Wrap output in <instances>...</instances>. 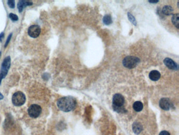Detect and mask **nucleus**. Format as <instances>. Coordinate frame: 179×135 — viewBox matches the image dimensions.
I'll return each mask as SVG.
<instances>
[{
  "instance_id": "nucleus-1",
  "label": "nucleus",
  "mask_w": 179,
  "mask_h": 135,
  "mask_svg": "<svg viewBox=\"0 0 179 135\" xmlns=\"http://www.w3.org/2000/svg\"><path fill=\"white\" fill-rule=\"evenodd\" d=\"M57 107L64 112H69L75 109L76 101L74 98L65 97L59 99L57 102Z\"/></svg>"
},
{
  "instance_id": "nucleus-2",
  "label": "nucleus",
  "mask_w": 179,
  "mask_h": 135,
  "mask_svg": "<svg viewBox=\"0 0 179 135\" xmlns=\"http://www.w3.org/2000/svg\"><path fill=\"white\" fill-rule=\"evenodd\" d=\"M140 62V59L134 56H127L123 60V65L128 69H132L135 68Z\"/></svg>"
},
{
  "instance_id": "nucleus-3",
  "label": "nucleus",
  "mask_w": 179,
  "mask_h": 135,
  "mask_svg": "<svg viewBox=\"0 0 179 135\" xmlns=\"http://www.w3.org/2000/svg\"><path fill=\"white\" fill-rule=\"evenodd\" d=\"M12 103L15 106H21L25 104L26 97L25 94L21 91H17L13 95Z\"/></svg>"
},
{
  "instance_id": "nucleus-4",
  "label": "nucleus",
  "mask_w": 179,
  "mask_h": 135,
  "mask_svg": "<svg viewBox=\"0 0 179 135\" xmlns=\"http://www.w3.org/2000/svg\"><path fill=\"white\" fill-rule=\"evenodd\" d=\"M10 66H11V58L8 56L4 59L2 64L0 73V85L1 83L2 80L7 75Z\"/></svg>"
},
{
  "instance_id": "nucleus-5",
  "label": "nucleus",
  "mask_w": 179,
  "mask_h": 135,
  "mask_svg": "<svg viewBox=\"0 0 179 135\" xmlns=\"http://www.w3.org/2000/svg\"><path fill=\"white\" fill-rule=\"evenodd\" d=\"M42 109L40 106L36 104H33L30 106V107L28 108V115L32 118H36L40 116L42 113Z\"/></svg>"
},
{
  "instance_id": "nucleus-6",
  "label": "nucleus",
  "mask_w": 179,
  "mask_h": 135,
  "mask_svg": "<svg viewBox=\"0 0 179 135\" xmlns=\"http://www.w3.org/2000/svg\"><path fill=\"white\" fill-rule=\"evenodd\" d=\"M41 32V28L38 25H31L28 29V35L32 38H37L40 35Z\"/></svg>"
},
{
  "instance_id": "nucleus-7",
  "label": "nucleus",
  "mask_w": 179,
  "mask_h": 135,
  "mask_svg": "<svg viewBox=\"0 0 179 135\" xmlns=\"http://www.w3.org/2000/svg\"><path fill=\"white\" fill-rule=\"evenodd\" d=\"M113 106L123 107L125 103V99L121 94H117L113 96Z\"/></svg>"
},
{
  "instance_id": "nucleus-8",
  "label": "nucleus",
  "mask_w": 179,
  "mask_h": 135,
  "mask_svg": "<svg viewBox=\"0 0 179 135\" xmlns=\"http://www.w3.org/2000/svg\"><path fill=\"white\" fill-rule=\"evenodd\" d=\"M159 105L161 108L164 110H169L173 106L170 99L167 98H162L159 102Z\"/></svg>"
},
{
  "instance_id": "nucleus-9",
  "label": "nucleus",
  "mask_w": 179,
  "mask_h": 135,
  "mask_svg": "<svg viewBox=\"0 0 179 135\" xmlns=\"http://www.w3.org/2000/svg\"><path fill=\"white\" fill-rule=\"evenodd\" d=\"M164 63L169 69L173 70H178L179 69L178 64L175 62L172 59L167 58L164 60Z\"/></svg>"
},
{
  "instance_id": "nucleus-10",
  "label": "nucleus",
  "mask_w": 179,
  "mask_h": 135,
  "mask_svg": "<svg viewBox=\"0 0 179 135\" xmlns=\"http://www.w3.org/2000/svg\"><path fill=\"white\" fill-rule=\"evenodd\" d=\"M32 4L33 3L30 1H19L17 4V9H19V12H22L25 7L29 5H32Z\"/></svg>"
},
{
  "instance_id": "nucleus-11",
  "label": "nucleus",
  "mask_w": 179,
  "mask_h": 135,
  "mask_svg": "<svg viewBox=\"0 0 179 135\" xmlns=\"http://www.w3.org/2000/svg\"><path fill=\"white\" fill-rule=\"evenodd\" d=\"M161 74L160 72L157 70L151 71L149 73V78L151 80L156 81L160 78Z\"/></svg>"
},
{
  "instance_id": "nucleus-12",
  "label": "nucleus",
  "mask_w": 179,
  "mask_h": 135,
  "mask_svg": "<svg viewBox=\"0 0 179 135\" xmlns=\"http://www.w3.org/2000/svg\"><path fill=\"white\" fill-rule=\"evenodd\" d=\"M173 12V8L170 5H166L164 6L162 9V13L166 16L171 15Z\"/></svg>"
},
{
  "instance_id": "nucleus-13",
  "label": "nucleus",
  "mask_w": 179,
  "mask_h": 135,
  "mask_svg": "<svg viewBox=\"0 0 179 135\" xmlns=\"http://www.w3.org/2000/svg\"><path fill=\"white\" fill-rule=\"evenodd\" d=\"M132 129L135 134H140L142 130L141 125L139 123H135L132 126Z\"/></svg>"
},
{
  "instance_id": "nucleus-14",
  "label": "nucleus",
  "mask_w": 179,
  "mask_h": 135,
  "mask_svg": "<svg viewBox=\"0 0 179 135\" xmlns=\"http://www.w3.org/2000/svg\"><path fill=\"white\" fill-rule=\"evenodd\" d=\"M143 104L140 101H135L133 104V109L137 112L141 111L143 109Z\"/></svg>"
},
{
  "instance_id": "nucleus-15",
  "label": "nucleus",
  "mask_w": 179,
  "mask_h": 135,
  "mask_svg": "<svg viewBox=\"0 0 179 135\" xmlns=\"http://www.w3.org/2000/svg\"><path fill=\"white\" fill-rule=\"evenodd\" d=\"M179 14L176 13L173 15L172 18V22L176 28L179 29Z\"/></svg>"
},
{
  "instance_id": "nucleus-16",
  "label": "nucleus",
  "mask_w": 179,
  "mask_h": 135,
  "mask_svg": "<svg viewBox=\"0 0 179 135\" xmlns=\"http://www.w3.org/2000/svg\"><path fill=\"white\" fill-rule=\"evenodd\" d=\"M103 22H104V24L106 25H108L110 24L113 22L111 16L110 15H108V14L104 16V18H103Z\"/></svg>"
},
{
  "instance_id": "nucleus-17",
  "label": "nucleus",
  "mask_w": 179,
  "mask_h": 135,
  "mask_svg": "<svg viewBox=\"0 0 179 135\" xmlns=\"http://www.w3.org/2000/svg\"><path fill=\"white\" fill-rule=\"evenodd\" d=\"M113 107L115 111H116L117 113H123L126 111L125 108L123 107H115L113 106Z\"/></svg>"
},
{
  "instance_id": "nucleus-18",
  "label": "nucleus",
  "mask_w": 179,
  "mask_h": 135,
  "mask_svg": "<svg viewBox=\"0 0 179 135\" xmlns=\"http://www.w3.org/2000/svg\"><path fill=\"white\" fill-rule=\"evenodd\" d=\"M128 19L130 20V21L133 24H134L135 25H137L136 20L135 18V17L132 16L130 13H128Z\"/></svg>"
},
{
  "instance_id": "nucleus-19",
  "label": "nucleus",
  "mask_w": 179,
  "mask_h": 135,
  "mask_svg": "<svg viewBox=\"0 0 179 135\" xmlns=\"http://www.w3.org/2000/svg\"><path fill=\"white\" fill-rule=\"evenodd\" d=\"M9 18L13 21H17L19 20L18 16L15 15V14H13V13H10L9 14Z\"/></svg>"
},
{
  "instance_id": "nucleus-20",
  "label": "nucleus",
  "mask_w": 179,
  "mask_h": 135,
  "mask_svg": "<svg viewBox=\"0 0 179 135\" xmlns=\"http://www.w3.org/2000/svg\"><path fill=\"white\" fill-rule=\"evenodd\" d=\"M7 4H8L9 6V7H11L12 9L14 8V7H15V1H13V0L8 1Z\"/></svg>"
},
{
  "instance_id": "nucleus-21",
  "label": "nucleus",
  "mask_w": 179,
  "mask_h": 135,
  "mask_svg": "<svg viewBox=\"0 0 179 135\" xmlns=\"http://www.w3.org/2000/svg\"><path fill=\"white\" fill-rule=\"evenodd\" d=\"M12 33H11L10 35H9V37H8V38L7 39V40L6 41V43H5V44L4 45V47H6L7 46V45L9 44V41L11 40V39L12 38Z\"/></svg>"
},
{
  "instance_id": "nucleus-22",
  "label": "nucleus",
  "mask_w": 179,
  "mask_h": 135,
  "mask_svg": "<svg viewBox=\"0 0 179 135\" xmlns=\"http://www.w3.org/2000/svg\"><path fill=\"white\" fill-rule=\"evenodd\" d=\"M159 135H170V133L166 131V130H164V131L161 132L159 134Z\"/></svg>"
},
{
  "instance_id": "nucleus-23",
  "label": "nucleus",
  "mask_w": 179,
  "mask_h": 135,
  "mask_svg": "<svg viewBox=\"0 0 179 135\" xmlns=\"http://www.w3.org/2000/svg\"><path fill=\"white\" fill-rule=\"evenodd\" d=\"M4 37V32H2L0 34V42L2 41Z\"/></svg>"
},
{
  "instance_id": "nucleus-24",
  "label": "nucleus",
  "mask_w": 179,
  "mask_h": 135,
  "mask_svg": "<svg viewBox=\"0 0 179 135\" xmlns=\"http://www.w3.org/2000/svg\"><path fill=\"white\" fill-rule=\"evenodd\" d=\"M149 2L151 3H158V2H159V1H149Z\"/></svg>"
},
{
  "instance_id": "nucleus-25",
  "label": "nucleus",
  "mask_w": 179,
  "mask_h": 135,
  "mask_svg": "<svg viewBox=\"0 0 179 135\" xmlns=\"http://www.w3.org/2000/svg\"><path fill=\"white\" fill-rule=\"evenodd\" d=\"M3 98H4V97H3V94L0 92V100L3 99Z\"/></svg>"
},
{
  "instance_id": "nucleus-26",
  "label": "nucleus",
  "mask_w": 179,
  "mask_h": 135,
  "mask_svg": "<svg viewBox=\"0 0 179 135\" xmlns=\"http://www.w3.org/2000/svg\"><path fill=\"white\" fill-rule=\"evenodd\" d=\"M1 52H0V57H1Z\"/></svg>"
}]
</instances>
